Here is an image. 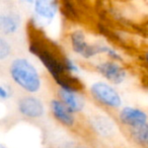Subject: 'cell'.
Returning a JSON list of instances; mask_svg holds the SVG:
<instances>
[{
    "label": "cell",
    "mask_w": 148,
    "mask_h": 148,
    "mask_svg": "<svg viewBox=\"0 0 148 148\" xmlns=\"http://www.w3.org/2000/svg\"><path fill=\"white\" fill-rule=\"evenodd\" d=\"M9 97H10V90L5 85L2 84L0 86V97H1V99L5 101V99H9Z\"/></svg>",
    "instance_id": "e0dca14e"
},
{
    "label": "cell",
    "mask_w": 148,
    "mask_h": 148,
    "mask_svg": "<svg viewBox=\"0 0 148 148\" xmlns=\"http://www.w3.org/2000/svg\"><path fill=\"white\" fill-rule=\"evenodd\" d=\"M93 125H95V129L99 130V132L101 134V135H108L111 131V125L108 121H106L105 119H99V118H97V119L93 121Z\"/></svg>",
    "instance_id": "4fadbf2b"
},
{
    "label": "cell",
    "mask_w": 148,
    "mask_h": 148,
    "mask_svg": "<svg viewBox=\"0 0 148 148\" xmlns=\"http://www.w3.org/2000/svg\"><path fill=\"white\" fill-rule=\"evenodd\" d=\"M103 54H106L112 61H116V62L123 61V58L120 55L119 52H117L114 48L109 47V46L103 45Z\"/></svg>",
    "instance_id": "5bb4252c"
},
{
    "label": "cell",
    "mask_w": 148,
    "mask_h": 148,
    "mask_svg": "<svg viewBox=\"0 0 148 148\" xmlns=\"http://www.w3.org/2000/svg\"><path fill=\"white\" fill-rule=\"evenodd\" d=\"M29 51L42 62L60 88L80 92V82L76 76L67 71L64 63V56H60L51 47H48L46 44H41L40 42H32Z\"/></svg>",
    "instance_id": "6da1fadb"
},
{
    "label": "cell",
    "mask_w": 148,
    "mask_h": 148,
    "mask_svg": "<svg viewBox=\"0 0 148 148\" xmlns=\"http://www.w3.org/2000/svg\"><path fill=\"white\" fill-rule=\"evenodd\" d=\"M119 120L124 126L130 128L137 127L147 123L148 115L142 110L133 107H125L120 111Z\"/></svg>",
    "instance_id": "ba28073f"
},
{
    "label": "cell",
    "mask_w": 148,
    "mask_h": 148,
    "mask_svg": "<svg viewBox=\"0 0 148 148\" xmlns=\"http://www.w3.org/2000/svg\"><path fill=\"white\" fill-rule=\"evenodd\" d=\"M64 63H65V67L67 69V71L69 72L70 74L74 75L75 74L79 73V67L71 58H69L68 56H64Z\"/></svg>",
    "instance_id": "2e32d148"
},
{
    "label": "cell",
    "mask_w": 148,
    "mask_h": 148,
    "mask_svg": "<svg viewBox=\"0 0 148 148\" xmlns=\"http://www.w3.org/2000/svg\"><path fill=\"white\" fill-rule=\"evenodd\" d=\"M50 111L54 119L64 127H74L76 123L74 114L59 99H53L50 101Z\"/></svg>",
    "instance_id": "52a82bcc"
},
{
    "label": "cell",
    "mask_w": 148,
    "mask_h": 148,
    "mask_svg": "<svg viewBox=\"0 0 148 148\" xmlns=\"http://www.w3.org/2000/svg\"><path fill=\"white\" fill-rule=\"evenodd\" d=\"M58 99L75 115L81 113L85 107V101L79 91L67 90V89H58Z\"/></svg>",
    "instance_id": "30bf717a"
},
{
    "label": "cell",
    "mask_w": 148,
    "mask_h": 148,
    "mask_svg": "<svg viewBox=\"0 0 148 148\" xmlns=\"http://www.w3.org/2000/svg\"><path fill=\"white\" fill-rule=\"evenodd\" d=\"M17 110L21 115L27 119H39L45 114L43 101L34 95L21 97L17 101Z\"/></svg>",
    "instance_id": "8992f818"
},
{
    "label": "cell",
    "mask_w": 148,
    "mask_h": 148,
    "mask_svg": "<svg viewBox=\"0 0 148 148\" xmlns=\"http://www.w3.org/2000/svg\"><path fill=\"white\" fill-rule=\"evenodd\" d=\"M9 75L12 81L27 93H37L42 86V80L37 68L27 58L18 57L11 61Z\"/></svg>",
    "instance_id": "7a4b0ae2"
},
{
    "label": "cell",
    "mask_w": 148,
    "mask_h": 148,
    "mask_svg": "<svg viewBox=\"0 0 148 148\" xmlns=\"http://www.w3.org/2000/svg\"><path fill=\"white\" fill-rule=\"evenodd\" d=\"M11 53V47L9 43L4 39H0V60H5Z\"/></svg>",
    "instance_id": "9a60e30c"
},
{
    "label": "cell",
    "mask_w": 148,
    "mask_h": 148,
    "mask_svg": "<svg viewBox=\"0 0 148 148\" xmlns=\"http://www.w3.org/2000/svg\"><path fill=\"white\" fill-rule=\"evenodd\" d=\"M70 45L72 51L84 59H90L97 55L103 54V45L89 44L82 31H74L70 34Z\"/></svg>",
    "instance_id": "277c9868"
},
{
    "label": "cell",
    "mask_w": 148,
    "mask_h": 148,
    "mask_svg": "<svg viewBox=\"0 0 148 148\" xmlns=\"http://www.w3.org/2000/svg\"><path fill=\"white\" fill-rule=\"evenodd\" d=\"M21 19L17 13L7 12L0 15V27L4 35L10 36L18 31Z\"/></svg>",
    "instance_id": "8fae6325"
},
{
    "label": "cell",
    "mask_w": 148,
    "mask_h": 148,
    "mask_svg": "<svg viewBox=\"0 0 148 148\" xmlns=\"http://www.w3.org/2000/svg\"><path fill=\"white\" fill-rule=\"evenodd\" d=\"M129 134L135 143L142 147L148 148V122L137 127L130 128Z\"/></svg>",
    "instance_id": "7c38bea8"
},
{
    "label": "cell",
    "mask_w": 148,
    "mask_h": 148,
    "mask_svg": "<svg viewBox=\"0 0 148 148\" xmlns=\"http://www.w3.org/2000/svg\"><path fill=\"white\" fill-rule=\"evenodd\" d=\"M90 95L99 105L109 109H119L122 106V99L117 90L107 82H95L90 86Z\"/></svg>",
    "instance_id": "3957f363"
},
{
    "label": "cell",
    "mask_w": 148,
    "mask_h": 148,
    "mask_svg": "<svg viewBox=\"0 0 148 148\" xmlns=\"http://www.w3.org/2000/svg\"><path fill=\"white\" fill-rule=\"evenodd\" d=\"M59 2L52 0H38L34 2V12L41 21L49 25L54 18L59 9Z\"/></svg>",
    "instance_id": "9c48e42d"
},
{
    "label": "cell",
    "mask_w": 148,
    "mask_h": 148,
    "mask_svg": "<svg viewBox=\"0 0 148 148\" xmlns=\"http://www.w3.org/2000/svg\"><path fill=\"white\" fill-rule=\"evenodd\" d=\"M95 70L112 84L119 85L125 81L127 77V71L118 62L108 60L95 65Z\"/></svg>",
    "instance_id": "5b68a950"
},
{
    "label": "cell",
    "mask_w": 148,
    "mask_h": 148,
    "mask_svg": "<svg viewBox=\"0 0 148 148\" xmlns=\"http://www.w3.org/2000/svg\"><path fill=\"white\" fill-rule=\"evenodd\" d=\"M144 60L146 61V63H148V51H146L144 54Z\"/></svg>",
    "instance_id": "ac0fdd59"
}]
</instances>
